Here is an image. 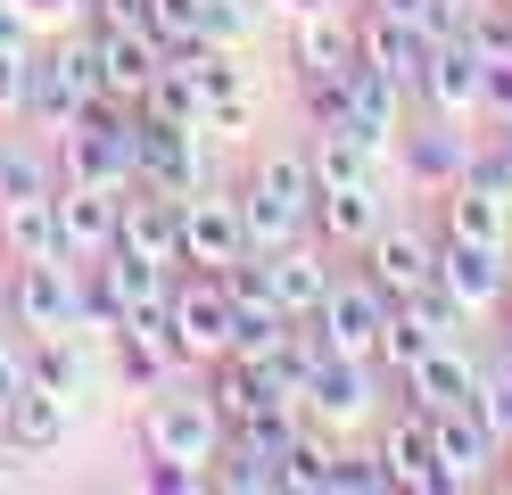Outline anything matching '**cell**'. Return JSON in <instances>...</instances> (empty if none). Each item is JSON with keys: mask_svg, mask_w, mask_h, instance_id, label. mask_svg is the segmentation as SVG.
Returning a JSON list of instances; mask_svg holds the SVG:
<instances>
[{"mask_svg": "<svg viewBox=\"0 0 512 495\" xmlns=\"http://www.w3.org/2000/svg\"><path fill=\"white\" fill-rule=\"evenodd\" d=\"M91 99H100V42H50V50H34V75H25V116H34L50 141L67 132Z\"/></svg>", "mask_w": 512, "mask_h": 495, "instance_id": "1", "label": "cell"}, {"mask_svg": "<svg viewBox=\"0 0 512 495\" xmlns=\"http://www.w3.org/2000/svg\"><path fill=\"white\" fill-rule=\"evenodd\" d=\"M9 322L25 330V339L83 330V264H67V256H17V273H9Z\"/></svg>", "mask_w": 512, "mask_h": 495, "instance_id": "2", "label": "cell"}, {"mask_svg": "<svg viewBox=\"0 0 512 495\" xmlns=\"http://www.w3.org/2000/svg\"><path fill=\"white\" fill-rule=\"evenodd\" d=\"M166 330L182 363H215L232 355V289H223V273H199V264H182L174 289H166Z\"/></svg>", "mask_w": 512, "mask_h": 495, "instance_id": "3", "label": "cell"}, {"mask_svg": "<svg viewBox=\"0 0 512 495\" xmlns=\"http://www.w3.org/2000/svg\"><path fill=\"white\" fill-rule=\"evenodd\" d=\"M141 446H149L157 462H199V471H215L223 413L207 405V396H190V388H157V405L141 413Z\"/></svg>", "mask_w": 512, "mask_h": 495, "instance_id": "4", "label": "cell"}, {"mask_svg": "<svg viewBox=\"0 0 512 495\" xmlns=\"http://www.w3.org/2000/svg\"><path fill=\"white\" fill-rule=\"evenodd\" d=\"M133 182L166 190V198L207 190V132H190V124H166V116H141V108H133Z\"/></svg>", "mask_w": 512, "mask_h": 495, "instance_id": "5", "label": "cell"}, {"mask_svg": "<svg viewBox=\"0 0 512 495\" xmlns=\"http://www.w3.org/2000/svg\"><path fill=\"white\" fill-rule=\"evenodd\" d=\"M413 99H422V116L488 124V58H479L463 33L455 42H430V66H422V83H413Z\"/></svg>", "mask_w": 512, "mask_h": 495, "instance_id": "6", "label": "cell"}, {"mask_svg": "<svg viewBox=\"0 0 512 495\" xmlns=\"http://www.w3.org/2000/svg\"><path fill=\"white\" fill-rule=\"evenodd\" d=\"M438 289L455 297L463 322H496L504 314V289H512V264L496 240H446L438 231Z\"/></svg>", "mask_w": 512, "mask_h": 495, "instance_id": "7", "label": "cell"}, {"mask_svg": "<svg viewBox=\"0 0 512 495\" xmlns=\"http://www.w3.org/2000/svg\"><path fill=\"white\" fill-rule=\"evenodd\" d=\"M372 405H380L372 355H323V363H314V380H306V396H298V413L314 429H356Z\"/></svg>", "mask_w": 512, "mask_h": 495, "instance_id": "8", "label": "cell"}, {"mask_svg": "<svg viewBox=\"0 0 512 495\" xmlns=\"http://www.w3.org/2000/svg\"><path fill=\"white\" fill-rule=\"evenodd\" d=\"M397 297L380 289L372 273H339L331 297H323V314H314V330H323V347L331 355H372L380 347V322H389Z\"/></svg>", "mask_w": 512, "mask_h": 495, "instance_id": "9", "label": "cell"}, {"mask_svg": "<svg viewBox=\"0 0 512 495\" xmlns=\"http://www.w3.org/2000/svg\"><path fill=\"white\" fill-rule=\"evenodd\" d=\"M248 248V223H240V198L223 190H190L182 198V264H199V273H232Z\"/></svg>", "mask_w": 512, "mask_h": 495, "instance_id": "10", "label": "cell"}, {"mask_svg": "<svg viewBox=\"0 0 512 495\" xmlns=\"http://www.w3.org/2000/svg\"><path fill=\"white\" fill-rule=\"evenodd\" d=\"M116 248H124V256H149V264H174V273H182V198L133 182V190H124V207H116Z\"/></svg>", "mask_w": 512, "mask_h": 495, "instance_id": "11", "label": "cell"}, {"mask_svg": "<svg viewBox=\"0 0 512 495\" xmlns=\"http://www.w3.org/2000/svg\"><path fill=\"white\" fill-rule=\"evenodd\" d=\"M356 256H364V273L389 289V297H422L438 281V240H430V231H413V223H380Z\"/></svg>", "mask_w": 512, "mask_h": 495, "instance_id": "12", "label": "cell"}, {"mask_svg": "<svg viewBox=\"0 0 512 495\" xmlns=\"http://www.w3.org/2000/svg\"><path fill=\"white\" fill-rule=\"evenodd\" d=\"M479 372H488V363H479L463 339H438L422 363H405V405L413 413H446V405H471V396H479Z\"/></svg>", "mask_w": 512, "mask_h": 495, "instance_id": "13", "label": "cell"}, {"mask_svg": "<svg viewBox=\"0 0 512 495\" xmlns=\"http://www.w3.org/2000/svg\"><path fill=\"white\" fill-rule=\"evenodd\" d=\"M116 207H124V190L58 182V240H67V264H91V256L116 248Z\"/></svg>", "mask_w": 512, "mask_h": 495, "instance_id": "14", "label": "cell"}, {"mask_svg": "<svg viewBox=\"0 0 512 495\" xmlns=\"http://www.w3.org/2000/svg\"><path fill=\"white\" fill-rule=\"evenodd\" d=\"M356 58L364 66H380L389 83H422V66H430V33L413 25V17H389V9H364L356 17Z\"/></svg>", "mask_w": 512, "mask_h": 495, "instance_id": "15", "label": "cell"}, {"mask_svg": "<svg viewBox=\"0 0 512 495\" xmlns=\"http://www.w3.org/2000/svg\"><path fill=\"white\" fill-rule=\"evenodd\" d=\"M91 42H100V91L108 99H141L157 83V66H166V42L149 25H91Z\"/></svg>", "mask_w": 512, "mask_h": 495, "instance_id": "16", "label": "cell"}, {"mask_svg": "<svg viewBox=\"0 0 512 495\" xmlns=\"http://www.w3.org/2000/svg\"><path fill=\"white\" fill-rule=\"evenodd\" d=\"M430 421V438H438V462H446V487H479V479H488L496 471V429L488 421H479L471 405H446V413H422Z\"/></svg>", "mask_w": 512, "mask_h": 495, "instance_id": "17", "label": "cell"}, {"mask_svg": "<svg viewBox=\"0 0 512 495\" xmlns=\"http://www.w3.org/2000/svg\"><path fill=\"white\" fill-rule=\"evenodd\" d=\"M290 58H298V83H339L347 66H356V17L339 9H306L298 33H290Z\"/></svg>", "mask_w": 512, "mask_h": 495, "instance_id": "18", "label": "cell"}, {"mask_svg": "<svg viewBox=\"0 0 512 495\" xmlns=\"http://www.w3.org/2000/svg\"><path fill=\"white\" fill-rule=\"evenodd\" d=\"M380 454V471H389V487H413V495H438L446 487V462H438V438H430V421L405 405V421H389V438L372 446Z\"/></svg>", "mask_w": 512, "mask_h": 495, "instance_id": "19", "label": "cell"}, {"mask_svg": "<svg viewBox=\"0 0 512 495\" xmlns=\"http://www.w3.org/2000/svg\"><path fill=\"white\" fill-rule=\"evenodd\" d=\"M67 421H75V396H58V388H17L9 405H0L9 454H58L67 446Z\"/></svg>", "mask_w": 512, "mask_h": 495, "instance_id": "20", "label": "cell"}, {"mask_svg": "<svg viewBox=\"0 0 512 495\" xmlns=\"http://www.w3.org/2000/svg\"><path fill=\"white\" fill-rule=\"evenodd\" d=\"M471 124H446V116H430L422 132H405V174L413 182H430V190H455L463 174H471Z\"/></svg>", "mask_w": 512, "mask_h": 495, "instance_id": "21", "label": "cell"}, {"mask_svg": "<svg viewBox=\"0 0 512 495\" xmlns=\"http://www.w3.org/2000/svg\"><path fill=\"white\" fill-rule=\"evenodd\" d=\"M265 273H273V297H281V314H290V322H314V314H323V297H331V281H339L331 264H323V248H306V240L273 248Z\"/></svg>", "mask_w": 512, "mask_h": 495, "instance_id": "22", "label": "cell"}, {"mask_svg": "<svg viewBox=\"0 0 512 495\" xmlns=\"http://www.w3.org/2000/svg\"><path fill=\"white\" fill-rule=\"evenodd\" d=\"M446 207H438V231L446 240H496L504 248V231H512V198L496 190V182H479V174H463L455 190H438Z\"/></svg>", "mask_w": 512, "mask_h": 495, "instance_id": "23", "label": "cell"}, {"mask_svg": "<svg viewBox=\"0 0 512 495\" xmlns=\"http://www.w3.org/2000/svg\"><path fill=\"white\" fill-rule=\"evenodd\" d=\"M380 223H389V207H380V190H372V182H339V190H314V231H323L331 248H364Z\"/></svg>", "mask_w": 512, "mask_h": 495, "instance_id": "24", "label": "cell"}, {"mask_svg": "<svg viewBox=\"0 0 512 495\" xmlns=\"http://www.w3.org/2000/svg\"><path fill=\"white\" fill-rule=\"evenodd\" d=\"M0 215H9V256H67V240H58V190L0 198Z\"/></svg>", "mask_w": 512, "mask_h": 495, "instance_id": "25", "label": "cell"}, {"mask_svg": "<svg viewBox=\"0 0 512 495\" xmlns=\"http://www.w3.org/2000/svg\"><path fill=\"white\" fill-rule=\"evenodd\" d=\"M314 190H339V182H372V149L356 141V132H339V124H314Z\"/></svg>", "mask_w": 512, "mask_h": 495, "instance_id": "26", "label": "cell"}, {"mask_svg": "<svg viewBox=\"0 0 512 495\" xmlns=\"http://www.w3.org/2000/svg\"><path fill=\"white\" fill-rule=\"evenodd\" d=\"M471 413L496 429V438L512 446V355H496L488 372H479V396H471Z\"/></svg>", "mask_w": 512, "mask_h": 495, "instance_id": "27", "label": "cell"}, {"mask_svg": "<svg viewBox=\"0 0 512 495\" xmlns=\"http://www.w3.org/2000/svg\"><path fill=\"white\" fill-rule=\"evenodd\" d=\"M149 33H157V42H166V50H190V42H207V25H199V0H149Z\"/></svg>", "mask_w": 512, "mask_h": 495, "instance_id": "28", "label": "cell"}, {"mask_svg": "<svg viewBox=\"0 0 512 495\" xmlns=\"http://www.w3.org/2000/svg\"><path fill=\"white\" fill-rule=\"evenodd\" d=\"M281 487H331V446L323 438H314V429H298V446L290 454H281Z\"/></svg>", "mask_w": 512, "mask_h": 495, "instance_id": "29", "label": "cell"}, {"mask_svg": "<svg viewBox=\"0 0 512 495\" xmlns=\"http://www.w3.org/2000/svg\"><path fill=\"white\" fill-rule=\"evenodd\" d=\"M25 75H34V42H0V124L25 116Z\"/></svg>", "mask_w": 512, "mask_h": 495, "instance_id": "30", "label": "cell"}, {"mask_svg": "<svg viewBox=\"0 0 512 495\" xmlns=\"http://www.w3.org/2000/svg\"><path fill=\"white\" fill-rule=\"evenodd\" d=\"M389 471H380V454H339L331 446V495H380Z\"/></svg>", "mask_w": 512, "mask_h": 495, "instance_id": "31", "label": "cell"}, {"mask_svg": "<svg viewBox=\"0 0 512 495\" xmlns=\"http://www.w3.org/2000/svg\"><path fill=\"white\" fill-rule=\"evenodd\" d=\"M199 25H207V42H240L256 25V0H199Z\"/></svg>", "mask_w": 512, "mask_h": 495, "instance_id": "32", "label": "cell"}, {"mask_svg": "<svg viewBox=\"0 0 512 495\" xmlns=\"http://www.w3.org/2000/svg\"><path fill=\"white\" fill-rule=\"evenodd\" d=\"M471 174H479V182H496V190L512 198V132H496L488 149H471Z\"/></svg>", "mask_w": 512, "mask_h": 495, "instance_id": "33", "label": "cell"}, {"mask_svg": "<svg viewBox=\"0 0 512 495\" xmlns=\"http://www.w3.org/2000/svg\"><path fill=\"white\" fill-rule=\"evenodd\" d=\"M17 388H34V363H25V339H0V405Z\"/></svg>", "mask_w": 512, "mask_h": 495, "instance_id": "34", "label": "cell"}, {"mask_svg": "<svg viewBox=\"0 0 512 495\" xmlns=\"http://www.w3.org/2000/svg\"><path fill=\"white\" fill-rule=\"evenodd\" d=\"M488 124H512V58H488Z\"/></svg>", "mask_w": 512, "mask_h": 495, "instance_id": "35", "label": "cell"}, {"mask_svg": "<svg viewBox=\"0 0 512 495\" xmlns=\"http://www.w3.org/2000/svg\"><path fill=\"white\" fill-rule=\"evenodd\" d=\"M281 9H290V17H306V9H331V0H281Z\"/></svg>", "mask_w": 512, "mask_h": 495, "instance_id": "36", "label": "cell"}, {"mask_svg": "<svg viewBox=\"0 0 512 495\" xmlns=\"http://www.w3.org/2000/svg\"><path fill=\"white\" fill-rule=\"evenodd\" d=\"M0 487H17V462H9V454H0Z\"/></svg>", "mask_w": 512, "mask_h": 495, "instance_id": "37", "label": "cell"}, {"mask_svg": "<svg viewBox=\"0 0 512 495\" xmlns=\"http://www.w3.org/2000/svg\"><path fill=\"white\" fill-rule=\"evenodd\" d=\"M0 182H9V141H0Z\"/></svg>", "mask_w": 512, "mask_h": 495, "instance_id": "38", "label": "cell"}, {"mask_svg": "<svg viewBox=\"0 0 512 495\" xmlns=\"http://www.w3.org/2000/svg\"><path fill=\"white\" fill-rule=\"evenodd\" d=\"M504 9H512V0H504Z\"/></svg>", "mask_w": 512, "mask_h": 495, "instance_id": "39", "label": "cell"}]
</instances>
